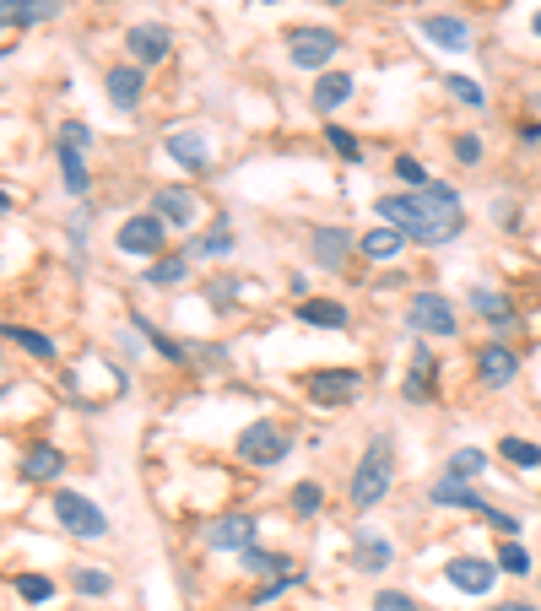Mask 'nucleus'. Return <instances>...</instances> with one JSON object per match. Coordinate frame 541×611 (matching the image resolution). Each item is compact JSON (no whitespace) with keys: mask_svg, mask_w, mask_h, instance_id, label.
I'll return each instance as SVG.
<instances>
[{"mask_svg":"<svg viewBox=\"0 0 541 611\" xmlns=\"http://www.w3.org/2000/svg\"><path fill=\"white\" fill-rule=\"evenodd\" d=\"M390 557H395V547L385 536H374V530H352V568H358V574H385Z\"/></svg>","mask_w":541,"mask_h":611,"instance_id":"aec40b11","label":"nucleus"},{"mask_svg":"<svg viewBox=\"0 0 541 611\" xmlns=\"http://www.w3.org/2000/svg\"><path fill=\"white\" fill-rule=\"evenodd\" d=\"M130 325H136L141 336H147L152 347H157V352L168 357V363H190V347H184V341H174V336H163V330H157L152 320H141V314H130Z\"/></svg>","mask_w":541,"mask_h":611,"instance_id":"c756f323","label":"nucleus"},{"mask_svg":"<svg viewBox=\"0 0 541 611\" xmlns=\"http://www.w3.org/2000/svg\"><path fill=\"white\" fill-rule=\"evenodd\" d=\"M239 460L244 466H276V460H287V449H293V438H287L276 422H249V428L239 433Z\"/></svg>","mask_w":541,"mask_h":611,"instance_id":"0eeeda50","label":"nucleus"},{"mask_svg":"<svg viewBox=\"0 0 541 611\" xmlns=\"http://www.w3.org/2000/svg\"><path fill=\"white\" fill-rule=\"evenodd\" d=\"M103 92H109V103H114V109H136V103H141V92H147V71H141L136 60L109 65V76H103Z\"/></svg>","mask_w":541,"mask_h":611,"instance_id":"2eb2a0df","label":"nucleus"},{"mask_svg":"<svg viewBox=\"0 0 541 611\" xmlns=\"http://www.w3.org/2000/svg\"><path fill=\"white\" fill-rule=\"evenodd\" d=\"M55 525L71 530V536H87V541H103V536H109V514H103L92 498L71 493V487H60V493H55Z\"/></svg>","mask_w":541,"mask_h":611,"instance_id":"20e7f679","label":"nucleus"},{"mask_svg":"<svg viewBox=\"0 0 541 611\" xmlns=\"http://www.w3.org/2000/svg\"><path fill=\"white\" fill-rule=\"evenodd\" d=\"M233 292H239L233 282H211V303H233Z\"/></svg>","mask_w":541,"mask_h":611,"instance_id":"de8ad7c7","label":"nucleus"},{"mask_svg":"<svg viewBox=\"0 0 541 611\" xmlns=\"http://www.w3.org/2000/svg\"><path fill=\"white\" fill-rule=\"evenodd\" d=\"M298 320L303 325H320V330H347L352 314H347V303H336V298H303L298 303Z\"/></svg>","mask_w":541,"mask_h":611,"instance_id":"5701e85b","label":"nucleus"},{"mask_svg":"<svg viewBox=\"0 0 541 611\" xmlns=\"http://www.w3.org/2000/svg\"><path fill=\"white\" fill-rule=\"evenodd\" d=\"M147 287H179V282H190V255H168V260H157L147 276H141Z\"/></svg>","mask_w":541,"mask_h":611,"instance_id":"c85d7f7f","label":"nucleus"},{"mask_svg":"<svg viewBox=\"0 0 541 611\" xmlns=\"http://www.w3.org/2000/svg\"><path fill=\"white\" fill-rule=\"evenodd\" d=\"M190 255H201V260H228V255H233V233H211V238H201Z\"/></svg>","mask_w":541,"mask_h":611,"instance_id":"79ce46f5","label":"nucleus"},{"mask_svg":"<svg viewBox=\"0 0 541 611\" xmlns=\"http://www.w3.org/2000/svg\"><path fill=\"white\" fill-rule=\"evenodd\" d=\"M520 141H525V146H541V119H531V125H520Z\"/></svg>","mask_w":541,"mask_h":611,"instance_id":"8fccbe9b","label":"nucleus"},{"mask_svg":"<svg viewBox=\"0 0 541 611\" xmlns=\"http://www.w3.org/2000/svg\"><path fill=\"white\" fill-rule=\"evenodd\" d=\"M0 211H11V195L6 190H0Z\"/></svg>","mask_w":541,"mask_h":611,"instance_id":"3c124183","label":"nucleus"},{"mask_svg":"<svg viewBox=\"0 0 541 611\" xmlns=\"http://www.w3.org/2000/svg\"><path fill=\"white\" fill-rule=\"evenodd\" d=\"M401 249H406V233H395V228H374V233H363V255H368V260H379V265L395 260Z\"/></svg>","mask_w":541,"mask_h":611,"instance_id":"cd10ccee","label":"nucleus"},{"mask_svg":"<svg viewBox=\"0 0 541 611\" xmlns=\"http://www.w3.org/2000/svg\"><path fill=\"white\" fill-rule=\"evenodd\" d=\"M406 320H412L417 336H433V341H455L460 336V320H455V309H450L444 292H417L412 309H406Z\"/></svg>","mask_w":541,"mask_h":611,"instance_id":"423d86ee","label":"nucleus"},{"mask_svg":"<svg viewBox=\"0 0 541 611\" xmlns=\"http://www.w3.org/2000/svg\"><path fill=\"white\" fill-rule=\"evenodd\" d=\"M320 503H325V487L320 482H298L293 487V509L298 514H320Z\"/></svg>","mask_w":541,"mask_h":611,"instance_id":"ea45409f","label":"nucleus"},{"mask_svg":"<svg viewBox=\"0 0 541 611\" xmlns=\"http://www.w3.org/2000/svg\"><path fill=\"white\" fill-rule=\"evenodd\" d=\"M71 584H76L82 595H98V601H103V595H114V579L103 574V568H76Z\"/></svg>","mask_w":541,"mask_h":611,"instance_id":"e433bc0d","label":"nucleus"},{"mask_svg":"<svg viewBox=\"0 0 541 611\" xmlns=\"http://www.w3.org/2000/svg\"><path fill=\"white\" fill-rule=\"evenodd\" d=\"M293 584H303V574H282V579H266V584H260V595H255V601H276V595H287V590H293Z\"/></svg>","mask_w":541,"mask_h":611,"instance_id":"49530a36","label":"nucleus"},{"mask_svg":"<svg viewBox=\"0 0 541 611\" xmlns=\"http://www.w3.org/2000/svg\"><path fill=\"white\" fill-rule=\"evenodd\" d=\"M17 595L28 606H49V601H55V579H49V574H17Z\"/></svg>","mask_w":541,"mask_h":611,"instance_id":"f704fd0d","label":"nucleus"},{"mask_svg":"<svg viewBox=\"0 0 541 611\" xmlns=\"http://www.w3.org/2000/svg\"><path fill=\"white\" fill-rule=\"evenodd\" d=\"M125 49H130V60L147 71V65L168 60V49H174V33H168L163 22H136V28L125 33Z\"/></svg>","mask_w":541,"mask_h":611,"instance_id":"f8f14e48","label":"nucleus"},{"mask_svg":"<svg viewBox=\"0 0 541 611\" xmlns=\"http://www.w3.org/2000/svg\"><path fill=\"white\" fill-rule=\"evenodd\" d=\"M536 568V557L525 552V541H504L498 547V574H514V579H525Z\"/></svg>","mask_w":541,"mask_h":611,"instance_id":"72a5a7b5","label":"nucleus"},{"mask_svg":"<svg viewBox=\"0 0 541 611\" xmlns=\"http://www.w3.org/2000/svg\"><path fill=\"white\" fill-rule=\"evenodd\" d=\"M60 141L76 146V152H87V146H92V130L82 125V119H65V125H60Z\"/></svg>","mask_w":541,"mask_h":611,"instance_id":"c03bdc74","label":"nucleus"},{"mask_svg":"<svg viewBox=\"0 0 541 611\" xmlns=\"http://www.w3.org/2000/svg\"><path fill=\"white\" fill-rule=\"evenodd\" d=\"M487 611H541V606L536 601H493Z\"/></svg>","mask_w":541,"mask_h":611,"instance_id":"09e8293b","label":"nucleus"},{"mask_svg":"<svg viewBox=\"0 0 541 611\" xmlns=\"http://www.w3.org/2000/svg\"><path fill=\"white\" fill-rule=\"evenodd\" d=\"M325 141H331V152H336V157H347V163H358V157H363L358 136H352V130H341V125H325Z\"/></svg>","mask_w":541,"mask_h":611,"instance_id":"58836bf2","label":"nucleus"},{"mask_svg":"<svg viewBox=\"0 0 541 611\" xmlns=\"http://www.w3.org/2000/svg\"><path fill=\"white\" fill-rule=\"evenodd\" d=\"M482 471H487V455H482V449H455L450 466H444V476H455V482H477Z\"/></svg>","mask_w":541,"mask_h":611,"instance_id":"2f4dec72","label":"nucleus"},{"mask_svg":"<svg viewBox=\"0 0 541 611\" xmlns=\"http://www.w3.org/2000/svg\"><path fill=\"white\" fill-rule=\"evenodd\" d=\"M336 49H341L336 28H293L287 33V60H293L298 71H325V65L336 60Z\"/></svg>","mask_w":541,"mask_h":611,"instance_id":"39448f33","label":"nucleus"},{"mask_svg":"<svg viewBox=\"0 0 541 611\" xmlns=\"http://www.w3.org/2000/svg\"><path fill=\"white\" fill-rule=\"evenodd\" d=\"M0 341H11V347H22L28 357H55V336H44V330H28V325H0Z\"/></svg>","mask_w":541,"mask_h":611,"instance_id":"a878e982","label":"nucleus"},{"mask_svg":"<svg viewBox=\"0 0 541 611\" xmlns=\"http://www.w3.org/2000/svg\"><path fill=\"white\" fill-rule=\"evenodd\" d=\"M347 98H352V76L347 71H325L320 82H314V109L320 114H336Z\"/></svg>","mask_w":541,"mask_h":611,"instance_id":"393cba45","label":"nucleus"},{"mask_svg":"<svg viewBox=\"0 0 541 611\" xmlns=\"http://www.w3.org/2000/svg\"><path fill=\"white\" fill-rule=\"evenodd\" d=\"M65 0H0V28H38V22H55Z\"/></svg>","mask_w":541,"mask_h":611,"instance_id":"6ab92c4d","label":"nucleus"},{"mask_svg":"<svg viewBox=\"0 0 541 611\" xmlns=\"http://www.w3.org/2000/svg\"><path fill=\"white\" fill-rule=\"evenodd\" d=\"M239 557H244V568H249L255 579H282L287 568H293L282 552H266V547H249V552H239Z\"/></svg>","mask_w":541,"mask_h":611,"instance_id":"7c9ffc66","label":"nucleus"},{"mask_svg":"<svg viewBox=\"0 0 541 611\" xmlns=\"http://www.w3.org/2000/svg\"><path fill=\"white\" fill-rule=\"evenodd\" d=\"M0 363H6V352H0Z\"/></svg>","mask_w":541,"mask_h":611,"instance_id":"864d4df0","label":"nucleus"},{"mask_svg":"<svg viewBox=\"0 0 541 611\" xmlns=\"http://www.w3.org/2000/svg\"><path fill=\"white\" fill-rule=\"evenodd\" d=\"M298 390L314 406H352L363 395V374L358 368H309V374H298Z\"/></svg>","mask_w":541,"mask_h":611,"instance_id":"7ed1b4c3","label":"nucleus"},{"mask_svg":"<svg viewBox=\"0 0 541 611\" xmlns=\"http://www.w3.org/2000/svg\"><path fill=\"white\" fill-rule=\"evenodd\" d=\"M493 222L504 233H514V228H520V201H514V195H498V201H493Z\"/></svg>","mask_w":541,"mask_h":611,"instance_id":"37998d69","label":"nucleus"},{"mask_svg":"<svg viewBox=\"0 0 541 611\" xmlns=\"http://www.w3.org/2000/svg\"><path fill=\"white\" fill-rule=\"evenodd\" d=\"M60 471H65V455L55 444H33L22 455V482H60Z\"/></svg>","mask_w":541,"mask_h":611,"instance_id":"b1692460","label":"nucleus"},{"mask_svg":"<svg viewBox=\"0 0 541 611\" xmlns=\"http://www.w3.org/2000/svg\"><path fill=\"white\" fill-rule=\"evenodd\" d=\"M374 611H417V601H412V595H401V590H379Z\"/></svg>","mask_w":541,"mask_h":611,"instance_id":"a18cd8bd","label":"nucleus"},{"mask_svg":"<svg viewBox=\"0 0 541 611\" xmlns=\"http://www.w3.org/2000/svg\"><path fill=\"white\" fill-rule=\"evenodd\" d=\"M152 211L168 222V228H195V217H201V201H195L190 184H163V190L152 195Z\"/></svg>","mask_w":541,"mask_h":611,"instance_id":"ddd939ff","label":"nucleus"},{"mask_svg":"<svg viewBox=\"0 0 541 611\" xmlns=\"http://www.w3.org/2000/svg\"><path fill=\"white\" fill-rule=\"evenodd\" d=\"M520 374V352L509 347V341H487L477 352V384L482 390H504V384Z\"/></svg>","mask_w":541,"mask_h":611,"instance_id":"1a4fd4ad","label":"nucleus"},{"mask_svg":"<svg viewBox=\"0 0 541 611\" xmlns=\"http://www.w3.org/2000/svg\"><path fill=\"white\" fill-rule=\"evenodd\" d=\"M309 255L320 271H347V255H352V233L336 228V222H320V228L309 233Z\"/></svg>","mask_w":541,"mask_h":611,"instance_id":"9b49d317","label":"nucleus"},{"mask_svg":"<svg viewBox=\"0 0 541 611\" xmlns=\"http://www.w3.org/2000/svg\"><path fill=\"white\" fill-rule=\"evenodd\" d=\"M417 33L428 38L433 49H444V55H466L471 49V22H460V17H422Z\"/></svg>","mask_w":541,"mask_h":611,"instance_id":"dca6fc26","label":"nucleus"},{"mask_svg":"<svg viewBox=\"0 0 541 611\" xmlns=\"http://www.w3.org/2000/svg\"><path fill=\"white\" fill-rule=\"evenodd\" d=\"M428 498H433V509H471V514H487L493 503H487L471 482H455V476H439V482L428 487Z\"/></svg>","mask_w":541,"mask_h":611,"instance_id":"f3484780","label":"nucleus"},{"mask_svg":"<svg viewBox=\"0 0 541 611\" xmlns=\"http://www.w3.org/2000/svg\"><path fill=\"white\" fill-rule=\"evenodd\" d=\"M374 211L385 217V228L406 233V244H422V249L455 244L466 233V206H460L450 184H428V190H412V195H379Z\"/></svg>","mask_w":541,"mask_h":611,"instance_id":"f257e3e1","label":"nucleus"},{"mask_svg":"<svg viewBox=\"0 0 541 611\" xmlns=\"http://www.w3.org/2000/svg\"><path fill=\"white\" fill-rule=\"evenodd\" d=\"M444 92H450L455 103H466V109H482V103H487L482 82H471V76H444Z\"/></svg>","mask_w":541,"mask_h":611,"instance_id":"c9c22d12","label":"nucleus"},{"mask_svg":"<svg viewBox=\"0 0 541 611\" xmlns=\"http://www.w3.org/2000/svg\"><path fill=\"white\" fill-rule=\"evenodd\" d=\"M255 520L249 514H217V520L206 525V547L211 552H249L255 547Z\"/></svg>","mask_w":541,"mask_h":611,"instance_id":"9d476101","label":"nucleus"},{"mask_svg":"<svg viewBox=\"0 0 541 611\" xmlns=\"http://www.w3.org/2000/svg\"><path fill=\"white\" fill-rule=\"evenodd\" d=\"M498 455H504L509 466H520V471H536L541 466V449L531 444V438H498Z\"/></svg>","mask_w":541,"mask_h":611,"instance_id":"473e14b6","label":"nucleus"},{"mask_svg":"<svg viewBox=\"0 0 541 611\" xmlns=\"http://www.w3.org/2000/svg\"><path fill=\"white\" fill-rule=\"evenodd\" d=\"M531 28H536V33H541V11H536V17H531Z\"/></svg>","mask_w":541,"mask_h":611,"instance_id":"603ef678","label":"nucleus"},{"mask_svg":"<svg viewBox=\"0 0 541 611\" xmlns=\"http://www.w3.org/2000/svg\"><path fill=\"white\" fill-rule=\"evenodd\" d=\"M390 482H395V444H390V433H374L368 449H363V460L352 466L347 503L352 509H374V503L390 498Z\"/></svg>","mask_w":541,"mask_h":611,"instance_id":"f03ea898","label":"nucleus"},{"mask_svg":"<svg viewBox=\"0 0 541 611\" xmlns=\"http://www.w3.org/2000/svg\"><path fill=\"white\" fill-rule=\"evenodd\" d=\"M433 379H439V368H433V352L417 347V352H412V374H406L401 395H406L412 406H428V401H433Z\"/></svg>","mask_w":541,"mask_h":611,"instance_id":"4be33fe9","label":"nucleus"},{"mask_svg":"<svg viewBox=\"0 0 541 611\" xmlns=\"http://www.w3.org/2000/svg\"><path fill=\"white\" fill-rule=\"evenodd\" d=\"M444 579L466 595H493L498 563H487V557H450V563H444Z\"/></svg>","mask_w":541,"mask_h":611,"instance_id":"4468645a","label":"nucleus"},{"mask_svg":"<svg viewBox=\"0 0 541 611\" xmlns=\"http://www.w3.org/2000/svg\"><path fill=\"white\" fill-rule=\"evenodd\" d=\"M163 152L174 157L179 168H190V174H201V168L211 163V146H206L201 130H168V136H163Z\"/></svg>","mask_w":541,"mask_h":611,"instance_id":"a211bd4d","label":"nucleus"},{"mask_svg":"<svg viewBox=\"0 0 541 611\" xmlns=\"http://www.w3.org/2000/svg\"><path fill=\"white\" fill-rule=\"evenodd\" d=\"M395 179H401V184H412V190H428V168H422L417 163V157H395Z\"/></svg>","mask_w":541,"mask_h":611,"instance_id":"a19ab883","label":"nucleus"},{"mask_svg":"<svg viewBox=\"0 0 541 611\" xmlns=\"http://www.w3.org/2000/svg\"><path fill=\"white\" fill-rule=\"evenodd\" d=\"M168 238V222L157 217V211H147V217H130L120 222V233H114V244H120V255H157Z\"/></svg>","mask_w":541,"mask_h":611,"instance_id":"6e6552de","label":"nucleus"},{"mask_svg":"<svg viewBox=\"0 0 541 611\" xmlns=\"http://www.w3.org/2000/svg\"><path fill=\"white\" fill-rule=\"evenodd\" d=\"M55 157H60V174H65V190L71 195H87V163H82V152L76 146H65V141H55Z\"/></svg>","mask_w":541,"mask_h":611,"instance_id":"bb28decb","label":"nucleus"},{"mask_svg":"<svg viewBox=\"0 0 541 611\" xmlns=\"http://www.w3.org/2000/svg\"><path fill=\"white\" fill-rule=\"evenodd\" d=\"M466 303L482 314L487 325H498V330H514V325H520V320H514V309H509V298H504L498 287H477V282H471V287H466Z\"/></svg>","mask_w":541,"mask_h":611,"instance_id":"412c9836","label":"nucleus"},{"mask_svg":"<svg viewBox=\"0 0 541 611\" xmlns=\"http://www.w3.org/2000/svg\"><path fill=\"white\" fill-rule=\"evenodd\" d=\"M450 152H455L460 168H477V163H482V136H471V130H455Z\"/></svg>","mask_w":541,"mask_h":611,"instance_id":"4c0bfd02","label":"nucleus"}]
</instances>
